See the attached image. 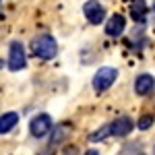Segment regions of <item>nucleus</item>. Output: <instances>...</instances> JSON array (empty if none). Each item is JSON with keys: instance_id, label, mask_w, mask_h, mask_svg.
Instances as JSON below:
<instances>
[{"instance_id": "obj_8", "label": "nucleus", "mask_w": 155, "mask_h": 155, "mask_svg": "<svg viewBox=\"0 0 155 155\" xmlns=\"http://www.w3.org/2000/svg\"><path fill=\"white\" fill-rule=\"evenodd\" d=\"M124 27H126V19L122 15H112L106 23V33L112 35V37H118L124 31Z\"/></svg>"}, {"instance_id": "obj_12", "label": "nucleus", "mask_w": 155, "mask_h": 155, "mask_svg": "<svg viewBox=\"0 0 155 155\" xmlns=\"http://www.w3.org/2000/svg\"><path fill=\"white\" fill-rule=\"evenodd\" d=\"M151 124H153V116H149V114H147V116H143V118L137 122V126H139L141 130H147V128H149Z\"/></svg>"}, {"instance_id": "obj_4", "label": "nucleus", "mask_w": 155, "mask_h": 155, "mask_svg": "<svg viewBox=\"0 0 155 155\" xmlns=\"http://www.w3.org/2000/svg\"><path fill=\"white\" fill-rule=\"evenodd\" d=\"M29 130L35 139H44L50 130H52V118L48 114H37L35 118H31V124H29Z\"/></svg>"}, {"instance_id": "obj_2", "label": "nucleus", "mask_w": 155, "mask_h": 155, "mask_svg": "<svg viewBox=\"0 0 155 155\" xmlns=\"http://www.w3.org/2000/svg\"><path fill=\"white\" fill-rule=\"evenodd\" d=\"M118 79V71L116 68H112V66H104V68H99V71L95 72V77H93V89L95 91H107L112 85H114V81Z\"/></svg>"}, {"instance_id": "obj_3", "label": "nucleus", "mask_w": 155, "mask_h": 155, "mask_svg": "<svg viewBox=\"0 0 155 155\" xmlns=\"http://www.w3.org/2000/svg\"><path fill=\"white\" fill-rule=\"evenodd\" d=\"M27 58H25V48L21 41H11V48H8V68L12 72L25 68Z\"/></svg>"}, {"instance_id": "obj_1", "label": "nucleus", "mask_w": 155, "mask_h": 155, "mask_svg": "<svg viewBox=\"0 0 155 155\" xmlns=\"http://www.w3.org/2000/svg\"><path fill=\"white\" fill-rule=\"evenodd\" d=\"M31 50L37 58H44V60H52L58 52V46H56V39L48 33L44 35H37L33 41H31Z\"/></svg>"}, {"instance_id": "obj_5", "label": "nucleus", "mask_w": 155, "mask_h": 155, "mask_svg": "<svg viewBox=\"0 0 155 155\" xmlns=\"http://www.w3.org/2000/svg\"><path fill=\"white\" fill-rule=\"evenodd\" d=\"M83 12H85L87 21H89L91 25H99L101 21H104V17H106V8H104L99 2H95V0H89V2H85Z\"/></svg>"}, {"instance_id": "obj_7", "label": "nucleus", "mask_w": 155, "mask_h": 155, "mask_svg": "<svg viewBox=\"0 0 155 155\" xmlns=\"http://www.w3.org/2000/svg\"><path fill=\"white\" fill-rule=\"evenodd\" d=\"M155 89V79L151 74H139L137 81H134V91L137 95H149Z\"/></svg>"}, {"instance_id": "obj_9", "label": "nucleus", "mask_w": 155, "mask_h": 155, "mask_svg": "<svg viewBox=\"0 0 155 155\" xmlns=\"http://www.w3.org/2000/svg\"><path fill=\"white\" fill-rule=\"evenodd\" d=\"M17 122H19V116H17L15 112H6V114H2V116H0V134L11 132L12 128L17 126Z\"/></svg>"}, {"instance_id": "obj_10", "label": "nucleus", "mask_w": 155, "mask_h": 155, "mask_svg": "<svg viewBox=\"0 0 155 155\" xmlns=\"http://www.w3.org/2000/svg\"><path fill=\"white\" fill-rule=\"evenodd\" d=\"M130 15L134 21H139V23H143L145 21V15H147V4H145V0H134L130 6Z\"/></svg>"}, {"instance_id": "obj_16", "label": "nucleus", "mask_w": 155, "mask_h": 155, "mask_svg": "<svg viewBox=\"0 0 155 155\" xmlns=\"http://www.w3.org/2000/svg\"><path fill=\"white\" fill-rule=\"evenodd\" d=\"M153 11H155V4H153Z\"/></svg>"}, {"instance_id": "obj_6", "label": "nucleus", "mask_w": 155, "mask_h": 155, "mask_svg": "<svg viewBox=\"0 0 155 155\" xmlns=\"http://www.w3.org/2000/svg\"><path fill=\"white\" fill-rule=\"evenodd\" d=\"M134 128V122L128 116H120L110 124V137H126Z\"/></svg>"}, {"instance_id": "obj_11", "label": "nucleus", "mask_w": 155, "mask_h": 155, "mask_svg": "<svg viewBox=\"0 0 155 155\" xmlns=\"http://www.w3.org/2000/svg\"><path fill=\"white\" fill-rule=\"evenodd\" d=\"M106 137H110V124H106L104 128H99V130H95L93 134H91V141H101V139H106Z\"/></svg>"}, {"instance_id": "obj_14", "label": "nucleus", "mask_w": 155, "mask_h": 155, "mask_svg": "<svg viewBox=\"0 0 155 155\" xmlns=\"http://www.w3.org/2000/svg\"><path fill=\"white\" fill-rule=\"evenodd\" d=\"M58 155H77V147H66V149L60 151Z\"/></svg>"}, {"instance_id": "obj_13", "label": "nucleus", "mask_w": 155, "mask_h": 155, "mask_svg": "<svg viewBox=\"0 0 155 155\" xmlns=\"http://www.w3.org/2000/svg\"><path fill=\"white\" fill-rule=\"evenodd\" d=\"M64 130H66L64 126H60L58 130H56V137H52V145H54V143H60V141L64 139Z\"/></svg>"}, {"instance_id": "obj_15", "label": "nucleus", "mask_w": 155, "mask_h": 155, "mask_svg": "<svg viewBox=\"0 0 155 155\" xmlns=\"http://www.w3.org/2000/svg\"><path fill=\"white\" fill-rule=\"evenodd\" d=\"M85 155H99V151H97V149H89Z\"/></svg>"}]
</instances>
